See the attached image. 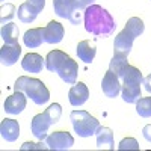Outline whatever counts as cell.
I'll return each instance as SVG.
<instances>
[{
    "instance_id": "cell-17",
    "label": "cell",
    "mask_w": 151,
    "mask_h": 151,
    "mask_svg": "<svg viewBox=\"0 0 151 151\" xmlns=\"http://www.w3.org/2000/svg\"><path fill=\"white\" fill-rule=\"evenodd\" d=\"M97 148L98 150H115L113 133L109 127H101L97 130Z\"/></svg>"
},
{
    "instance_id": "cell-25",
    "label": "cell",
    "mask_w": 151,
    "mask_h": 151,
    "mask_svg": "<svg viewBox=\"0 0 151 151\" xmlns=\"http://www.w3.org/2000/svg\"><path fill=\"white\" fill-rule=\"evenodd\" d=\"M45 113H47V116L50 118V121H52V124H56V122H59V119H60L62 107H60V104L53 103V104H50V106L45 109Z\"/></svg>"
},
{
    "instance_id": "cell-23",
    "label": "cell",
    "mask_w": 151,
    "mask_h": 151,
    "mask_svg": "<svg viewBox=\"0 0 151 151\" xmlns=\"http://www.w3.org/2000/svg\"><path fill=\"white\" fill-rule=\"evenodd\" d=\"M136 112L142 118H151V97H141L137 100Z\"/></svg>"
},
{
    "instance_id": "cell-6",
    "label": "cell",
    "mask_w": 151,
    "mask_h": 151,
    "mask_svg": "<svg viewBox=\"0 0 151 151\" xmlns=\"http://www.w3.org/2000/svg\"><path fill=\"white\" fill-rule=\"evenodd\" d=\"M70 119L74 132L80 137H91L97 134V130L100 129V121L85 110H73Z\"/></svg>"
},
{
    "instance_id": "cell-15",
    "label": "cell",
    "mask_w": 151,
    "mask_h": 151,
    "mask_svg": "<svg viewBox=\"0 0 151 151\" xmlns=\"http://www.w3.org/2000/svg\"><path fill=\"white\" fill-rule=\"evenodd\" d=\"M44 67H45V59H42V56L38 53H27L21 60V68L27 73H35V74L42 73Z\"/></svg>"
},
{
    "instance_id": "cell-13",
    "label": "cell",
    "mask_w": 151,
    "mask_h": 151,
    "mask_svg": "<svg viewBox=\"0 0 151 151\" xmlns=\"http://www.w3.org/2000/svg\"><path fill=\"white\" fill-rule=\"evenodd\" d=\"M88 98H89V89H88V86L83 83V82H79V83H74L71 86V89L68 92V100L73 106H82L88 101Z\"/></svg>"
},
{
    "instance_id": "cell-28",
    "label": "cell",
    "mask_w": 151,
    "mask_h": 151,
    "mask_svg": "<svg viewBox=\"0 0 151 151\" xmlns=\"http://www.w3.org/2000/svg\"><path fill=\"white\" fill-rule=\"evenodd\" d=\"M91 5H95V0H76L74 2L76 9L80 11V12H85Z\"/></svg>"
},
{
    "instance_id": "cell-21",
    "label": "cell",
    "mask_w": 151,
    "mask_h": 151,
    "mask_svg": "<svg viewBox=\"0 0 151 151\" xmlns=\"http://www.w3.org/2000/svg\"><path fill=\"white\" fill-rule=\"evenodd\" d=\"M38 12L33 6H30L27 2H24L18 6V11H17V15H18V20L24 24H30L35 21V18L38 17Z\"/></svg>"
},
{
    "instance_id": "cell-3",
    "label": "cell",
    "mask_w": 151,
    "mask_h": 151,
    "mask_svg": "<svg viewBox=\"0 0 151 151\" xmlns=\"http://www.w3.org/2000/svg\"><path fill=\"white\" fill-rule=\"evenodd\" d=\"M144 30H145L144 21L139 17H132L125 24V27L116 35L115 42H113V53H122L129 56L133 47V41L139 35H142Z\"/></svg>"
},
{
    "instance_id": "cell-1",
    "label": "cell",
    "mask_w": 151,
    "mask_h": 151,
    "mask_svg": "<svg viewBox=\"0 0 151 151\" xmlns=\"http://www.w3.org/2000/svg\"><path fill=\"white\" fill-rule=\"evenodd\" d=\"M83 24L89 33L103 38L112 35L116 27L113 17L100 5H91L83 12Z\"/></svg>"
},
{
    "instance_id": "cell-10",
    "label": "cell",
    "mask_w": 151,
    "mask_h": 151,
    "mask_svg": "<svg viewBox=\"0 0 151 151\" xmlns=\"http://www.w3.org/2000/svg\"><path fill=\"white\" fill-rule=\"evenodd\" d=\"M121 79L118 76L113 73V71H107L104 76H103V80H101V88H103V92L106 97L109 98H115L119 95L121 92Z\"/></svg>"
},
{
    "instance_id": "cell-29",
    "label": "cell",
    "mask_w": 151,
    "mask_h": 151,
    "mask_svg": "<svg viewBox=\"0 0 151 151\" xmlns=\"http://www.w3.org/2000/svg\"><path fill=\"white\" fill-rule=\"evenodd\" d=\"M142 134H144V137L148 142H151V124H147L145 127L142 129Z\"/></svg>"
},
{
    "instance_id": "cell-26",
    "label": "cell",
    "mask_w": 151,
    "mask_h": 151,
    "mask_svg": "<svg viewBox=\"0 0 151 151\" xmlns=\"http://www.w3.org/2000/svg\"><path fill=\"white\" fill-rule=\"evenodd\" d=\"M118 150L119 151H124V150H139V144L134 137H124V139L119 142L118 145Z\"/></svg>"
},
{
    "instance_id": "cell-8",
    "label": "cell",
    "mask_w": 151,
    "mask_h": 151,
    "mask_svg": "<svg viewBox=\"0 0 151 151\" xmlns=\"http://www.w3.org/2000/svg\"><path fill=\"white\" fill-rule=\"evenodd\" d=\"M45 142L48 145V150L65 151L74 145V137L68 132H55V133H50L47 136Z\"/></svg>"
},
{
    "instance_id": "cell-12",
    "label": "cell",
    "mask_w": 151,
    "mask_h": 151,
    "mask_svg": "<svg viewBox=\"0 0 151 151\" xmlns=\"http://www.w3.org/2000/svg\"><path fill=\"white\" fill-rule=\"evenodd\" d=\"M64 26L59 21H50L47 26L44 27V42L47 44H59L62 40H64Z\"/></svg>"
},
{
    "instance_id": "cell-9",
    "label": "cell",
    "mask_w": 151,
    "mask_h": 151,
    "mask_svg": "<svg viewBox=\"0 0 151 151\" xmlns=\"http://www.w3.org/2000/svg\"><path fill=\"white\" fill-rule=\"evenodd\" d=\"M50 125H53L50 118L47 116V113L42 112V113H38V115L33 116L32 119V124H30V129H32V133L33 136L36 137L38 141H45L47 139V133H48V129Z\"/></svg>"
},
{
    "instance_id": "cell-7",
    "label": "cell",
    "mask_w": 151,
    "mask_h": 151,
    "mask_svg": "<svg viewBox=\"0 0 151 151\" xmlns=\"http://www.w3.org/2000/svg\"><path fill=\"white\" fill-rule=\"evenodd\" d=\"M76 0H53V8L56 15L60 18H67L71 24L77 26L83 21V12L77 11L74 6Z\"/></svg>"
},
{
    "instance_id": "cell-2",
    "label": "cell",
    "mask_w": 151,
    "mask_h": 151,
    "mask_svg": "<svg viewBox=\"0 0 151 151\" xmlns=\"http://www.w3.org/2000/svg\"><path fill=\"white\" fill-rule=\"evenodd\" d=\"M45 68L56 73L59 77L68 85H74L77 80L79 65L73 58H70L62 50H52L45 58Z\"/></svg>"
},
{
    "instance_id": "cell-22",
    "label": "cell",
    "mask_w": 151,
    "mask_h": 151,
    "mask_svg": "<svg viewBox=\"0 0 151 151\" xmlns=\"http://www.w3.org/2000/svg\"><path fill=\"white\" fill-rule=\"evenodd\" d=\"M0 35H2V40L5 41V44H17L18 41V26L14 23H8L2 26V30H0Z\"/></svg>"
},
{
    "instance_id": "cell-18",
    "label": "cell",
    "mask_w": 151,
    "mask_h": 151,
    "mask_svg": "<svg viewBox=\"0 0 151 151\" xmlns=\"http://www.w3.org/2000/svg\"><path fill=\"white\" fill-rule=\"evenodd\" d=\"M95 55H97V48H95L94 42L85 40V41H80L77 44V56L85 64H91L95 58Z\"/></svg>"
},
{
    "instance_id": "cell-16",
    "label": "cell",
    "mask_w": 151,
    "mask_h": 151,
    "mask_svg": "<svg viewBox=\"0 0 151 151\" xmlns=\"http://www.w3.org/2000/svg\"><path fill=\"white\" fill-rule=\"evenodd\" d=\"M0 133L2 137L8 142H15L20 136V125L18 121L11 119V118H5L0 124Z\"/></svg>"
},
{
    "instance_id": "cell-14",
    "label": "cell",
    "mask_w": 151,
    "mask_h": 151,
    "mask_svg": "<svg viewBox=\"0 0 151 151\" xmlns=\"http://www.w3.org/2000/svg\"><path fill=\"white\" fill-rule=\"evenodd\" d=\"M21 55V47L20 44H5L0 48V62L5 67H11L20 59Z\"/></svg>"
},
{
    "instance_id": "cell-30",
    "label": "cell",
    "mask_w": 151,
    "mask_h": 151,
    "mask_svg": "<svg viewBox=\"0 0 151 151\" xmlns=\"http://www.w3.org/2000/svg\"><path fill=\"white\" fill-rule=\"evenodd\" d=\"M144 88H145V91L151 94V74L147 76V77H144V82H142Z\"/></svg>"
},
{
    "instance_id": "cell-4",
    "label": "cell",
    "mask_w": 151,
    "mask_h": 151,
    "mask_svg": "<svg viewBox=\"0 0 151 151\" xmlns=\"http://www.w3.org/2000/svg\"><path fill=\"white\" fill-rule=\"evenodd\" d=\"M15 91H21L26 94L32 101L38 106L45 104L50 100V91L40 79H32L27 76H20L14 85Z\"/></svg>"
},
{
    "instance_id": "cell-20",
    "label": "cell",
    "mask_w": 151,
    "mask_h": 151,
    "mask_svg": "<svg viewBox=\"0 0 151 151\" xmlns=\"http://www.w3.org/2000/svg\"><path fill=\"white\" fill-rule=\"evenodd\" d=\"M130 64H129V59L127 55H122V53H113V58L109 62V70L113 71L118 77L121 79L124 76V71Z\"/></svg>"
},
{
    "instance_id": "cell-24",
    "label": "cell",
    "mask_w": 151,
    "mask_h": 151,
    "mask_svg": "<svg viewBox=\"0 0 151 151\" xmlns=\"http://www.w3.org/2000/svg\"><path fill=\"white\" fill-rule=\"evenodd\" d=\"M17 15V9L14 5H3L2 8H0V21H2V24H8L11 23V20L14 18Z\"/></svg>"
},
{
    "instance_id": "cell-5",
    "label": "cell",
    "mask_w": 151,
    "mask_h": 151,
    "mask_svg": "<svg viewBox=\"0 0 151 151\" xmlns=\"http://www.w3.org/2000/svg\"><path fill=\"white\" fill-rule=\"evenodd\" d=\"M121 95L125 103H136L141 98V85L144 82V76L139 68L129 65L121 77Z\"/></svg>"
},
{
    "instance_id": "cell-11",
    "label": "cell",
    "mask_w": 151,
    "mask_h": 151,
    "mask_svg": "<svg viewBox=\"0 0 151 151\" xmlns=\"http://www.w3.org/2000/svg\"><path fill=\"white\" fill-rule=\"evenodd\" d=\"M26 94L21 91H15L12 95H9L5 101V112L11 115H18L26 109Z\"/></svg>"
},
{
    "instance_id": "cell-19",
    "label": "cell",
    "mask_w": 151,
    "mask_h": 151,
    "mask_svg": "<svg viewBox=\"0 0 151 151\" xmlns=\"http://www.w3.org/2000/svg\"><path fill=\"white\" fill-rule=\"evenodd\" d=\"M24 45L29 48H36L44 42V27H35L29 29L23 36Z\"/></svg>"
},
{
    "instance_id": "cell-27",
    "label": "cell",
    "mask_w": 151,
    "mask_h": 151,
    "mask_svg": "<svg viewBox=\"0 0 151 151\" xmlns=\"http://www.w3.org/2000/svg\"><path fill=\"white\" fill-rule=\"evenodd\" d=\"M48 148V145H47V142L45 141H41L40 144H33V142H24L23 145H21V151H26V150H47Z\"/></svg>"
}]
</instances>
